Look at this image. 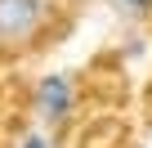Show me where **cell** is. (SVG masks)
<instances>
[{
    "label": "cell",
    "instance_id": "3",
    "mask_svg": "<svg viewBox=\"0 0 152 148\" xmlns=\"http://www.w3.org/2000/svg\"><path fill=\"white\" fill-rule=\"evenodd\" d=\"M18 148H49V144H45V135H27V139H23Z\"/></svg>",
    "mask_w": 152,
    "mask_h": 148
},
{
    "label": "cell",
    "instance_id": "1",
    "mask_svg": "<svg viewBox=\"0 0 152 148\" xmlns=\"http://www.w3.org/2000/svg\"><path fill=\"white\" fill-rule=\"evenodd\" d=\"M45 0H0V40H27L45 23Z\"/></svg>",
    "mask_w": 152,
    "mask_h": 148
},
{
    "label": "cell",
    "instance_id": "2",
    "mask_svg": "<svg viewBox=\"0 0 152 148\" xmlns=\"http://www.w3.org/2000/svg\"><path fill=\"white\" fill-rule=\"evenodd\" d=\"M67 112H72V81L67 77H45L36 85V117L45 126H58V121H67Z\"/></svg>",
    "mask_w": 152,
    "mask_h": 148
},
{
    "label": "cell",
    "instance_id": "4",
    "mask_svg": "<svg viewBox=\"0 0 152 148\" xmlns=\"http://www.w3.org/2000/svg\"><path fill=\"white\" fill-rule=\"evenodd\" d=\"M121 5H125V9H130V14H143V9H148V5H152V0H121Z\"/></svg>",
    "mask_w": 152,
    "mask_h": 148
}]
</instances>
